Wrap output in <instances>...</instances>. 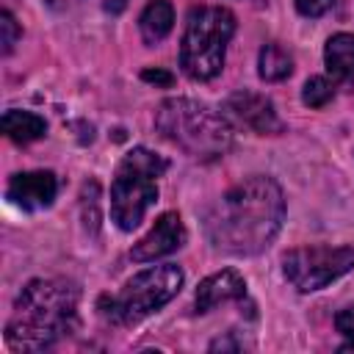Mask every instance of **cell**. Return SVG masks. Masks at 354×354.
<instances>
[{
  "instance_id": "3957f363",
  "label": "cell",
  "mask_w": 354,
  "mask_h": 354,
  "mask_svg": "<svg viewBox=\"0 0 354 354\" xmlns=\"http://www.w3.org/2000/svg\"><path fill=\"white\" fill-rule=\"evenodd\" d=\"M155 127L196 160H213L232 144V130L221 113L194 100H166L155 113Z\"/></svg>"
},
{
  "instance_id": "7a4b0ae2",
  "label": "cell",
  "mask_w": 354,
  "mask_h": 354,
  "mask_svg": "<svg viewBox=\"0 0 354 354\" xmlns=\"http://www.w3.org/2000/svg\"><path fill=\"white\" fill-rule=\"evenodd\" d=\"M77 321V290L61 279H33L22 288L6 337L14 348L39 351L69 335Z\"/></svg>"
},
{
  "instance_id": "5bb4252c",
  "label": "cell",
  "mask_w": 354,
  "mask_h": 354,
  "mask_svg": "<svg viewBox=\"0 0 354 354\" xmlns=\"http://www.w3.org/2000/svg\"><path fill=\"white\" fill-rule=\"evenodd\" d=\"M171 22H174V8H171V3H169V0H152V3L144 8L141 19H138V28H141L144 41H149V44L160 41V39L171 30Z\"/></svg>"
},
{
  "instance_id": "5b68a950",
  "label": "cell",
  "mask_w": 354,
  "mask_h": 354,
  "mask_svg": "<svg viewBox=\"0 0 354 354\" xmlns=\"http://www.w3.org/2000/svg\"><path fill=\"white\" fill-rule=\"evenodd\" d=\"M235 33L232 11L221 6H202L188 14L183 47H180V66L194 80H210L224 66L227 41Z\"/></svg>"
},
{
  "instance_id": "8992f818",
  "label": "cell",
  "mask_w": 354,
  "mask_h": 354,
  "mask_svg": "<svg viewBox=\"0 0 354 354\" xmlns=\"http://www.w3.org/2000/svg\"><path fill=\"white\" fill-rule=\"evenodd\" d=\"M183 288V271L174 263H163L155 268H147L141 274H136L119 296H113L111 301L102 299V313L116 321V324H136L141 318H147L149 313H155L158 307H163L166 301H171Z\"/></svg>"
},
{
  "instance_id": "9c48e42d",
  "label": "cell",
  "mask_w": 354,
  "mask_h": 354,
  "mask_svg": "<svg viewBox=\"0 0 354 354\" xmlns=\"http://www.w3.org/2000/svg\"><path fill=\"white\" fill-rule=\"evenodd\" d=\"M183 243H185V227H183L180 216L177 213H163L155 221V227L133 246L130 257L136 263H149V260H158L163 254H171Z\"/></svg>"
},
{
  "instance_id": "6da1fadb",
  "label": "cell",
  "mask_w": 354,
  "mask_h": 354,
  "mask_svg": "<svg viewBox=\"0 0 354 354\" xmlns=\"http://www.w3.org/2000/svg\"><path fill=\"white\" fill-rule=\"evenodd\" d=\"M285 218V199L271 177H249L230 188L205 216L207 241L232 254H257L271 246Z\"/></svg>"
},
{
  "instance_id": "9a60e30c",
  "label": "cell",
  "mask_w": 354,
  "mask_h": 354,
  "mask_svg": "<svg viewBox=\"0 0 354 354\" xmlns=\"http://www.w3.org/2000/svg\"><path fill=\"white\" fill-rule=\"evenodd\" d=\"M257 66H260L257 72H260L263 80L277 83V80H285V77L293 72V58H290V53H285L279 44H266V47L260 50Z\"/></svg>"
},
{
  "instance_id": "30bf717a",
  "label": "cell",
  "mask_w": 354,
  "mask_h": 354,
  "mask_svg": "<svg viewBox=\"0 0 354 354\" xmlns=\"http://www.w3.org/2000/svg\"><path fill=\"white\" fill-rule=\"evenodd\" d=\"M58 191V183L53 177V171H22L14 174L6 196L11 199V205L22 207V210H41L47 205H53Z\"/></svg>"
},
{
  "instance_id": "e0dca14e",
  "label": "cell",
  "mask_w": 354,
  "mask_h": 354,
  "mask_svg": "<svg viewBox=\"0 0 354 354\" xmlns=\"http://www.w3.org/2000/svg\"><path fill=\"white\" fill-rule=\"evenodd\" d=\"M0 30H3V53L8 55V53L14 50V44H17L19 33H22L11 11H3V14H0Z\"/></svg>"
},
{
  "instance_id": "52a82bcc",
  "label": "cell",
  "mask_w": 354,
  "mask_h": 354,
  "mask_svg": "<svg viewBox=\"0 0 354 354\" xmlns=\"http://www.w3.org/2000/svg\"><path fill=\"white\" fill-rule=\"evenodd\" d=\"M285 277L293 288L310 293L318 290L346 271L354 268V249L351 246H304L293 249L282 257Z\"/></svg>"
},
{
  "instance_id": "ac0fdd59",
  "label": "cell",
  "mask_w": 354,
  "mask_h": 354,
  "mask_svg": "<svg viewBox=\"0 0 354 354\" xmlns=\"http://www.w3.org/2000/svg\"><path fill=\"white\" fill-rule=\"evenodd\" d=\"M335 0H296V8L304 14V17H321L332 8Z\"/></svg>"
},
{
  "instance_id": "7c38bea8",
  "label": "cell",
  "mask_w": 354,
  "mask_h": 354,
  "mask_svg": "<svg viewBox=\"0 0 354 354\" xmlns=\"http://www.w3.org/2000/svg\"><path fill=\"white\" fill-rule=\"evenodd\" d=\"M326 72L337 83H351L354 80V33H335L326 41L324 50Z\"/></svg>"
},
{
  "instance_id": "2e32d148",
  "label": "cell",
  "mask_w": 354,
  "mask_h": 354,
  "mask_svg": "<svg viewBox=\"0 0 354 354\" xmlns=\"http://www.w3.org/2000/svg\"><path fill=\"white\" fill-rule=\"evenodd\" d=\"M332 97H335V86L326 77H310L304 83V88H301V100L310 108H324Z\"/></svg>"
},
{
  "instance_id": "d6986e66",
  "label": "cell",
  "mask_w": 354,
  "mask_h": 354,
  "mask_svg": "<svg viewBox=\"0 0 354 354\" xmlns=\"http://www.w3.org/2000/svg\"><path fill=\"white\" fill-rule=\"evenodd\" d=\"M335 329L346 337H354V304L351 307H343L337 315H335Z\"/></svg>"
},
{
  "instance_id": "4fadbf2b",
  "label": "cell",
  "mask_w": 354,
  "mask_h": 354,
  "mask_svg": "<svg viewBox=\"0 0 354 354\" xmlns=\"http://www.w3.org/2000/svg\"><path fill=\"white\" fill-rule=\"evenodd\" d=\"M3 133L17 144H30L47 133V124L41 116L30 111H6L3 113Z\"/></svg>"
},
{
  "instance_id": "8fae6325",
  "label": "cell",
  "mask_w": 354,
  "mask_h": 354,
  "mask_svg": "<svg viewBox=\"0 0 354 354\" xmlns=\"http://www.w3.org/2000/svg\"><path fill=\"white\" fill-rule=\"evenodd\" d=\"M243 296H246L243 277L238 271H232V268H224V271L210 274L207 279L199 282L196 296H194V304H196V313H210L218 304H224V301H241Z\"/></svg>"
},
{
  "instance_id": "44dd1931",
  "label": "cell",
  "mask_w": 354,
  "mask_h": 354,
  "mask_svg": "<svg viewBox=\"0 0 354 354\" xmlns=\"http://www.w3.org/2000/svg\"><path fill=\"white\" fill-rule=\"evenodd\" d=\"M105 8H108V11H122V8H124V0H108Z\"/></svg>"
},
{
  "instance_id": "603a6c76",
  "label": "cell",
  "mask_w": 354,
  "mask_h": 354,
  "mask_svg": "<svg viewBox=\"0 0 354 354\" xmlns=\"http://www.w3.org/2000/svg\"><path fill=\"white\" fill-rule=\"evenodd\" d=\"M340 351H354V340H351V343H346V346H340Z\"/></svg>"
},
{
  "instance_id": "ba28073f",
  "label": "cell",
  "mask_w": 354,
  "mask_h": 354,
  "mask_svg": "<svg viewBox=\"0 0 354 354\" xmlns=\"http://www.w3.org/2000/svg\"><path fill=\"white\" fill-rule=\"evenodd\" d=\"M227 116H232L238 124L260 133V136H274L282 133V119L277 116L271 100H266L263 94L254 91H235L227 97L224 102Z\"/></svg>"
},
{
  "instance_id": "277c9868",
  "label": "cell",
  "mask_w": 354,
  "mask_h": 354,
  "mask_svg": "<svg viewBox=\"0 0 354 354\" xmlns=\"http://www.w3.org/2000/svg\"><path fill=\"white\" fill-rule=\"evenodd\" d=\"M169 169L163 155H155L147 147L130 149L111 183V216L119 230H136L147 210L158 202V177Z\"/></svg>"
},
{
  "instance_id": "7402d4cb",
  "label": "cell",
  "mask_w": 354,
  "mask_h": 354,
  "mask_svg": "<svg viewBox=\"0 0 354 354\" xmlns=\"http://www.w3.org/2000/svg\"><path fill=\"white\" fill-rule=\"evenodd\" d=\"M50 6H69V3H75V0H47Z\"/></svg>"
},
{
  "instance_id": "ffe728a7",
  "label": "cell",
  "mask_w": 354,
  "mask_h": 354,
  "mask_svg": "<svg viewBox=\"0 0 354 354\" xmlns=\"http://www.w3.org/2000/svg\"><path fill=\"white\" fill-rule=\"evenodd\" d=\"M141 77H144L147 83H160V86H169V83H171V75L163 72V69H144Z\"/></svg>"
}]
</instances>
